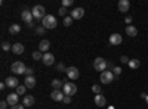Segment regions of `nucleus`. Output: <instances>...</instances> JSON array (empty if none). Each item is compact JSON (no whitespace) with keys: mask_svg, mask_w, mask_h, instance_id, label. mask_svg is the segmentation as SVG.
I'll return each mask as SVG.
<instances>
[{"mask_svg":"<svg viewBox=\"0 0 148 109\" xmlns=\"http://www.w3.org/2000/svg\"><path fill=\"white\" fill-rule=\"evenodd\" d=\"M56 18L53 16V15H46L45 18H43V21H42V25L46 28V30H53V28H56Z\"/></svg>","mask_w":148,"mask_h":109,"instance_id":"f257e3e1","label":"nucleus"},{"mask_svg":"<svg viewBox=\"0 0 148 109\" xmlns=\"http://www.w3.org/2000/svg\"><path fill=\"white\" fill-rule=\"evenodd\" d=\"M62 91L65 96H73L77 91V86L74 83H68V80H64V86H62Z\"/></svg>","mask_w":148,"mask_h":109,"instance_id":"f03ea898","label":"nucleus"},{"mask_svg":"<svg viewBox=\"0 0 148 109\" xmlns=\"http://www.w3.org/2000/svg\"><path fill=\"white\" fill-rule=\"evenodd\" d=\"M107 66H108V60H105L104 58H96L93 60V68L99 72H104L107 71Z\"/></svg>","mask_w":148,"mask_h":109,"instance_id":"7ed1b4c3","label":"nucleus"},{"mask_svg":"<svg viewBox=\"0 0 148 109\" xmlns=\"http://www.w3.org/2000/svg\"><path fill=\"white\" fill-rule=\"evenodd\" d=\"M10 71L14 72V74H16V75H19V74H25V71H27V66L24 65V62H14L10 65Z\"/></svg>","mask_w":148,"mask_h":109,"instance_id":"20e7f679","label":"nucleus"},{"mask_svg":"<svg viewBox=\"0 0 148 109\" xmlns=\"http://www.w3.org/2000/svg\"><path fill=\"white\" fill-rule=\"evenodd\" d=\"M45 6H42V5H36L34 7H33V10H31V14H33V16L36 18V19H42L43 21V18L46 16V14H45Z\"/></svg>","mask_w":148,"mask_h":109,"instance_id":"39448f33","label":"nucleus"},{"mask_svg":"<svg viewBox=\"0 0 148 109\" xmlns=\"http://www.w3.org/2000/svg\"><path fill=\"white\" fill-rule=\"evenodd\" d=\"M101 83H104V84H110V83H113V80H114V72H111V71H104V72H101Z\"/></svg>","mask_w":148,"mask_h":109,"instance_id":"423d86ee","label":"nucleus"},{"mask_svg":"<svg viewBox=\"0 0 148 109\" xmlns=\"http://www.w3.org/2000/svg\"><path fill=\"white\" fill-rule=\"evenodd\" d=\"M67 75H68L70 80H77L79 75H80V71L76 66H68L67 68Z\"/></svg>","mask_w":148,"mask_h":109,"instance_id":"0eeeda50","label":"nucleus"},{"mask_svg":"<svg viewBox=\"0 0 148 109\" xmlns=\"http://www.w3.org/2000/svg\"><path fill=\"white\" fill-rule=\"evenodd\" d=\"M21 18H22V21L28 25V24H31V22H33V18H34V16H33V14H31V10L24 9V10L21 12Z\"/></svg>","mask_w":148,"mask_h":109,"instance_id":"6e6552de","label":"nucleus"},{"mask_svg":"<svg viewBox=\"0 0 148 109\" xmlns=\"http://www.w3.org/2000/svg\"><path fill=\"white\" fill-rule=\"evenodd\" d=\"M18 100H19V94H16V93H9L8 97H6V102L9 103V106L18 105Z\"/></svg>","mask_w":148,"mask_h":109,"instance_id":"1a4fd4ad","label":"nucleus"},{"mask_svg":"<svg viewBox=\"0 0 148 109\" xmlns=\"http://www.w3.org/2000/svg\"><path fill=\"white\" fill-rule=\"evenodd\" d=\"M121 41H123V37H121L119 32H114V34H111V35H110V44L119 46V44H121Z\"/></svg>","mask_w":148,"mask_h":109,"instance_id":"9d476101","label":"nucleus"},{"mask_svg":"<svg viewBox=\"0 0 148 109\" xmlns=\"http://www.w3.org/2000/svg\"><path fill=\"white\" fill-rule=\"evenodd\" d=\"M42 60H43V64H45L46 66H51V65L55 64V56H53L52 53H49V52H47V53L43 55V59H42Z\"/></svg>","mask_w":148,"mask_h":109,"instance_id":"9b49d317","label":"nucleus"},{"mask_svg":"<svg viewBox=\"0 0 148 109\" xmlns=\"http://www.w3.org/2000/svg\"><path fill=\"white\" fill-rule=\"evenodd\" d=\"M5 83H6V86L9 87V89H16L18 86H19V80L16 78V77H8L6 80H5Z\"/></svg>","mask_w":148,"mask_h":109,"instance_id":"f8f14e48","label":"nucleus"},{"mask_svg":"<svg viewBox=\"0 0 148 109\" xmlns=\"http://www.w3.org/2000/svg\"><path fill=\"white\" fill-rule=\"evenodd\" d=\"M70 16H71L73 19H80V18H83V16H84V9H83V7H76L74 10H71Z\"/></svg>","mask_w":148,"mask_h":109,"instance_id":"ddd939ff","label":"nucleus"},{"mask_svg":"<svg viewBox=\"0 0 148 109\" xmlns=\"http://www.w3.org/2000/svg\"><path fill=\"white\" fill-rule=\"evenodd\" d=\"M117 6H119V10H120V12H123V14L129 12V9H130V3H129V0H120Z\"/></svg>","mask_w":148,"mask_h":109,"instance_id":"4468645a","label":"nucleus"},{"mask_svg":"<svg viewBox=\"0 0 148 109\" xmlns=\"http://www.w3.org/2000/svg\"><path fill=\"white\" fill-rule=\"evenodd\" d=\"M64 91H61V90H53L52 93H51V97H52V100H55V102H62V99H64Z\"/></svg>","mask_w":148,"mask_h":109,"instance_id":"2eb2a0df","label":"nucleus"},{"mask_svg":"<svg viewBox=\"0 0 148 109\" xmlns=\"http://www.w3.org/2000/svg\"><path fill=\"white\" fill-rule=\"evenodd\" d=\"M49 47H51V41H49V40H42V41L39 43V50H40L43 55L47 53Z\"/></svg>","mask_w":148,"mask_h":109,"instance_id":"dca6fc26","label":"nucleus"},{"mask_svg":"<svg viewBox=\"0 0 148 109\" xmlns=\"http://www.w3.org/2000/svg\"><path fill=\"white\" fill-rule=\"evenodd\" d=\"M95 105L99 106V108H104V106L107 105V99L104 97L102 94H96V96H95Z\"/></svg>","mask_w":148,"mask_h":109,"instance_id":"f3484780","label":"nucleus"},{"mask_svg":"<svg viewBox=\"0 0 148 109\" xmlns=\"http://www.w3.org/2000/svg\"><path fill=\"white\" fill-rule=\"evenodd\" d=\"M24 50H25V47H24V44H21V43H15L14 46H12V52H14L15 55H21V53H24Z\"/></svg>","mask_w":148,"mask_h":109,"instance_id":"a211bd4d","label":"nucleus"},{"mask_svg":"<svg viewBox=\"0 0 148 109\" xmlns=\"http://www.w3.org/2000/svg\"><path fill=\"white\" fill-rule=\"evenodd\" d=\"M126 34L129 35V37H136L138 35V28L135 25H127L126 27Z\"/></svg>","mask_w":148,"mask_h":109,"instance_id":"6ab92c4d","label":"nucleus"},{"mask_svg":"<svg viewBox=\"0 0 148 109\" xmlns=\"http://www.w3.org/2000/svg\"><path fill=\"white\" fill-rule=\"evenodd\" d=\"M36 102V99L33 97L31 94H27V96H24V100H22V105L24 106H33Z\"/></svg>","mask_w":148,"mask_h":109,"instance_id":"aec40b11","label":"nucleus"},{"mask_svg":"<svg viewBox=\"0 0 148 109\" xmlns=\"http://www.w3.org/2000/svg\"><path fill=\"white\" fill-rule=\"evenodd\" d=\"M19 32H21V27L18 25V24H10V25H9V34L16 35Z\"/></svg>","mask_w":148,"mask_h":109,"instance_id":"412c9836","label":"nucleus"},{"mask_svg":"<svg viewBox=\"0 0 148 109\" xmlns=\"http://www.w3.org/2000/svg\"><path fill=\"white\" fill-rule=\"evenodd\" d=\"M24 86H25L27 89H33L36 86V78L34 77H25V80H24Z\"/></svg>","mask_w":148,"mask_h":109,"instance_id":"4be33fe9","label":"nucleus"},{"mask_svg":"<svg viewBox=\"0 0 148 109\" xmlns=\"http://www.w3.org/2000/svg\"><path fill=\"white\" fill-rule=\"evenodd\" d=\"M127 65H129V68H132V69H136V68H139L141 62H139V59H130Z\"/></svg>","mask_w":148,"mask_h":109,"instance_id":"5701e85b","label":"nucleus"},{"mask_svg":"<svg viewBox=\"0 0 148 109\" xmlns=\"http://www.w3.org/2000/svg\"><path fill=\"white\" fill-rule=\"evenodd\" d=\"M51 84H52V87H53L55 90H59V87H62V86H64V81H59V80L55 78V80H52Z\"/></svg>","mask_w":148,"mask_h":109,"instance_id":"b1692460","label":"nucleus"},{"mask_svg":"<svg viewBox=\"0 0 148 109\" xmlns=\"http://www.w3.org/2000/svg\"><path fill=\"white\" fill-rule=\"evenodd\" d=\"M33 59H34V60H42V59H43V53H42L40 50L33 52Z\"/></svg>","mask_w":148,"mask_h":109,"instance_id":"393cba45","label":"nucleus"},{"mask_svg":"<svg viewBox=\"0 0 148 109\" xmlns=\"http://www.w3.org/2000/svg\"><path fill=\"white\" fill-rule=\"evenodd\" d=\"M67 12H68V10H67V7L61 6V7H59V10H58V15H59V16H64V18H65V16H67Z\"/></svg>","mask_w":148,"mask_h":109,"instance_id":"a878e982","label":"nucleus"},{"mask_svg":"<svg viewBox=\"0 0 148 109\" xmlns=\"http://www.w3.org/2000/svg\"><path fill=\"white\" fill-rule=\"evenodd\" d=\"M92 91L95 94H101V86H99V84H93V86H92Z\"/></svg>","mask_w":148,"mask_h":109,"instance_id":"bb28decb","label":"nucleus"},{"mask_svg":"<svg viewBox=\"0 0 148 109\" xmlns=\"http://www.w3.org/2000/svg\"><path fill=\"white\" fill-rule=\"evenodd\" d=\"M2 49H3L5 52H8V50H12V46H10L8 41H3V43H2Z\"/></svg>","mask_w":148,"mask_h":109,"instance_id":"cd10ccee","label":"nucleus"},{"mask_svg":"<svg viewBox=\"0 0 148 109\" xmlns=\"http://www.w3.org/2000/svg\"><path fill=\"white\" fill-rule=\"evenodd\" d=\"M71 24H73V18H71V16H65V18H64V25H65V27H70Z\"/></svg>","mask_w":148,"mask_h":109,"instance_id":"c85d7f7f","label":"nucleus"},{"mask_svg":"<svg viewBox=\"0 0 148 109\" xmlns=\"http://www.w3.org/2000/svg\"><path fill=\"white\" fill-rule=\"evenodd\" d=\"M25 90H27L25 86H18L16 87V94H24V93H25Z\"/></svg>","mask_w":148,"mask_h":109,"instance_id":"c756f323","label":"nucleus"},{"mask_svg":"<svg viewBox=\"0 0 148 109\" xmlns=\"http://www.w3.org/2000/svg\"><path fill=\"white\" fill-rule=\"evenodd\" d=\"M56 69H58L59 72H64V71L67 72V68L64 66V64H58V65H56Z\"/></svg>","mask_w":148,"mask_h":109,"instance_id":"7c9ffc66","label":"nucleus"},{"mask_svg":"<svg viewBox=\"0 0 148 109\" xmlns=\"http://www.w3.org/2000/svg\"><path fill=\"white\" fill-rule=\"evenodd\" d=\"M129 60H130V59H129L127 56H125V55L120 56V62H121V64H129Z\"/></svg>","mask_w":148,"mask_h":109,"instance_id":"2f4dec72","label":"nucleus"},{"mask_svg":"<svg viewBox=\"0 0 148 109\" xmlns=\"http://www.w3.org/2000/svg\"><path fill=\"white\" fill-rule=\"evenodd\" d=\"M71 5H73V0H62V6L64 7H68Z\"/></svg>","mask_w":148,"mask_h":109,"instance_id":"473e14b6","label":"nucleus"},{"mask_svg":"<svg viewBox=\"0 0 148 109\" xmlns=\"http://www.w3.org/2000/svg\"><path fill=\"white\" fill-rule=\"evenodd\" d=\"M33 72H34L33 68H27V71H25V77H33Z\"/></svg>","mask_w":148,"mask_h":109,"instance_id":"72a5a7b5","label":"nucleus"},{"mask_svg":"<svg viewBox=\"0 0 148 109\" xmlns=\"http://www.w3.org/2000/svg\"><path fill=\"white\" fill-rule=\"evenodd\" d=\"M62 102H64V103H67V105H68V103H71V96H64Z\"/></svg>","mask_w":148,"mask_h":109,"instance_id":"f704fd0d","label":"nucleus"},{"mask_svg":"<svg viewBox=\"0 0 148 109\" xmlns=\"http://www.w3.org/2000/svg\"><path fill=\"white\" fill-rule=\"evenodd\" d=\"M8 106H9V103L6 100H2V103H0V109H6Z\"/></svg>","mask_w":148,"mask_h":109,"instance_id":"c9c22d12","label":"nucleus"},{"mask_svg":"<svg viewBox=\"0 0 148 109\" xmlns=\"http://www.w3.org/2000/svg\"><path fill=\"white\" fill-rule=\"evenodd\" d=\"M113 71H114V74H116V75H120V74H121V68H120V66H116Z\"/></svg>","mask_w":148,"mask_h":109,"instance_id":"e433bc0d","label":"nucleus"},{"mask_svg":"<svg viewBox=\"0 0 148 109\" xmlns=\"http://www.w3.org/2000/svg\"><path fill=\"white\" fill-rule=\"evenodd\" d=\"M45 30H46L45 27H39V28H37L36 31H37V34H43V32H45Z\"/></svg>","mask_w":148,"mask_h":109,"instance_id":"4c0bfd02","label":"nucleus"},{"mask_svg":"<svg viewBox=\"0 0 148 109\" xmlns=\"http://www.w3.org/2000/svg\"><path fill=\"white\" fill-rule=\"evenodd\" d=\"M10 109H25V106H21V105H15V106H10Z\"/></svg>","mask_w":148,"mask_h":109,"instance_id":"58836bf2","label":"nucleus"},{"mask_svg":"<svg viewBox=\"0 0 148 109\" xmlns=\"http://www.w3.org/2000/svg\"><path fill=\"white\" fill-rule=\"evenodd\" d=\"M125 22H126V24H130V22H132V16H126Z\"/></svg>","mask_w":148,"mask_h":109,"instance_id":"ea45409f","label":"nucleus"},{"mask_svg":"<svg viewBox=\"0 0 148 109\" xmlns=\"http://www.w3.org/2000/svg\"><path fill=\"white\" fill-rule=\"evenodd\" d=\"M5 87H8V86H6V83H2V84H0V89H2V90H3Z\"/></svg>","mask_w":148,"mask_h":109,"instance_id":"a19ab883","label":"nucleus"},{"mask_svg":"<svg viewBox=\"0 0 148 109\" xmlns=\"http://www.w3.org/2000/svg\"><path fill=\"white\" fill-rule=\"evenodd\" d=\"M141 97L142 99H147V93H141Z\"/></svg>","mask_w":148,"mask_h":109,"instance_id":"79ce46f5","label":"nucleus"},{"mask_svg":"<svg viewBox=\"0 0 148 109\" xmlns=\"http://www.w3.org/2000/svg\"><path fill=\"white\" fill-rule=\"evenodd\" d=\"M145 102H147V103H148V94H147V99H145Z\"/></svg>","mask_w":148,"mask_h":109,"instance_id":"37998d69","label":"nucleus"}]
</instances>
